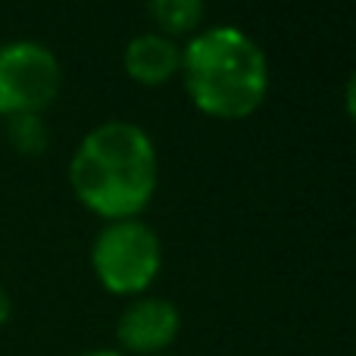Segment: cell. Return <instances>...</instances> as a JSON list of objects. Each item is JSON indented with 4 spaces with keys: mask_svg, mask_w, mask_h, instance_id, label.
I'll return each mask as SVG.
<instances>
[{
    "mask_svg": "<svg viewBox=\"0 0 356 356\" xmlns=\"http://www.w3.org/2000/svg\"><path fill=\"white\" fill-rule=\"evenodd\" d=\"M353 356H356V353H353Z\"/></svg>",
    "mask_w": 356,
    "mask_h": 356,
    "instance_id": "13",
    "label": "cell"
},
{
    "mask_svg": "<svg viewBox=\"0 0 356 356\" xmlns=\"http://www.w3.org/2000/svg\"><path fill=\"white\" fill-rule=\"evenodd\" d=\"M10 316H13V300H10V294L0 288V328L10 322Z\"/></svg>",
    "mask_w": 356,
    "mask_h": 356,
    "instance_id": "10",
    "label": "cell"
},
{
    "mask_svg": "<svg viewBox=\"0 0 356 356\" xmlns=\"http://www.w3.org/2000/svg\"><path fill=\"white\" fill-rule=\"evenodd\" d=\"M6 138H10L13 150L25 156H41L50 144V131L38 113H25V116L6 119Z\"/></svg>",
    "mask_w": 356,
    "mask_h": 356,
    "instance_id": "8",
    "label": "cell"
},
{
    "mask_svg": "<svg viewBox=\"0 0 356 356\" xmlns=\"http://www.w3.org/2000/svg\"><path fill=\"white\" fill-rule=\"evenodd\" d=\"M91 269L104 291L116 297H138L156 282L163 269V244L141 219L106 222L94 238Z\"/></svg>",
    "mask_w": 356,
    "mask_h": 356,
    "instance_id": "3",
    "label": "cell"
},
{
    "mask_svg": "<svg viewBox=\"0 0 356 356\" xmlns=\"http://www.w3.org/2000/svg\"><path fill=\"white\" fill-rule=\"evenodd\" d=\"M203 10H207V0H147L150 19L166 38L191 35L200 25Z\"/></svg>",
    "mask_w": 356,
    "mask_h": 356,
    "instance_id": "7",
    "label": "cell"
},
{
    "mask_svg": "<svg viewBox=\"0 0 356 356\" xmlns=\"http://www.w3.org/2000/svg\"><path fill=\"white\" fill-rule=\"evenodd\" d=\"M156 181L160 160L154 141L122 119L88 131L69 163V184L79 203L106 222L138 219L154 200Z\"/></svg>",
    "mask_w": 356,
    "mask_h": 356,
    "instance_id": "1",
    "label": "cell"
},
{
    "mask_svg": "<svg viewBox=\"0 0 356 356\" xmlns=\"http://www.w3.org/2000/svg\"><path fill=\"white\" fill-rule=\"evenodd\" d=\"M122 63L131 81L156 88V85H166L169 79H175L181 72V47L172 38L160 35V31H147V35L131 38Z\"/></svg>",
    "mask_w": 356,
    "mask_h": 356,
    "instance_id": "6",
    "label": "cell"
},
{
    "mask_svg": "<svg viewBox=\"0 0 356 356\" xmlns=\"http://www.w3.org/2000/svg\"><path fill=\"white\" fill-rule=\"evenodd\" d=\"M181 79L200 113L238 122L263 106L269 94V60L247 31L216 25L194 35L181 50Z\"/></svg>",
    "mask_w": 356,
    "mask_h": 356,
    "instance_id": "2",
    "label": "cell"
},
{
    "mask_svg": "<svg viewBox=\"0 0 356 356\" xmlns=\"http://www.w3.org/2000/svg\"><path fill=\"white\" fill-rule=\"evenodd\" d=\"M344 106H347V116H350L353 125H356V69H353L350 81H347V88H344Z\"/></svg>",
    "mask_w": 356,
    "mask_h": 356,
    "instance_id": "9",
    "label": "cell"
},
{
    "mask_svg": "<svg viewBox=\"0 0 356 356\" xmlns=\"http://www.w3.org/2000/svg\"><path fill=\"white\" fill-rule=\"evenodd\" d=\"M160 356H169V353H160Z\"/></svg>",
    "mask_w": 356,
    "mask_h": 356,
    "instance_id": "12",
    "label": "cell"
},
{
    "mask_svg": "<svg viewBox=\"0 0 356 356\" xmlns=\"http://www.w3.org/2000/svg\"><path fill=\"white\" fill-rule=\"evenodd\" d=\"M181 332V313L175 303L163 297H135L122 309L116 325V338L125 353L135 356H160L175 344Z\"/></svg>",
    "mask_w": 356,
    "mask_h": 356,
    "instance_id": "5",
    "label": "cell"
},
{
    "mask_svg": "<svg viewBox=\"0 0 356 356\" xmlns=\"http://www.w3.org/2000/svg\"><path fill=\"white\" fill-rule=\"evenodd\" d=\"M63 88V66L38 41H10L0 47V116H41Z\"/></svg>",
    "mask_w": 356,
    "mask_h": 356,
    "instance_id": "4",
    "label": "cell"
},
{
    "mask_svg": "<svg viewBox=\"0 0 356 356\" xmlns=\"http://www.w3.org/2000/svg\"><path fill=\"white\" fill-rule=\"evenodd\" d=\"M79 356H122L116 350H88V353H79Z\"/></svg>",
    "mask_w": 356,
    "mask_h": 356,
    "instance_id": "11",
    "label": "cell"
}]
</instances>
